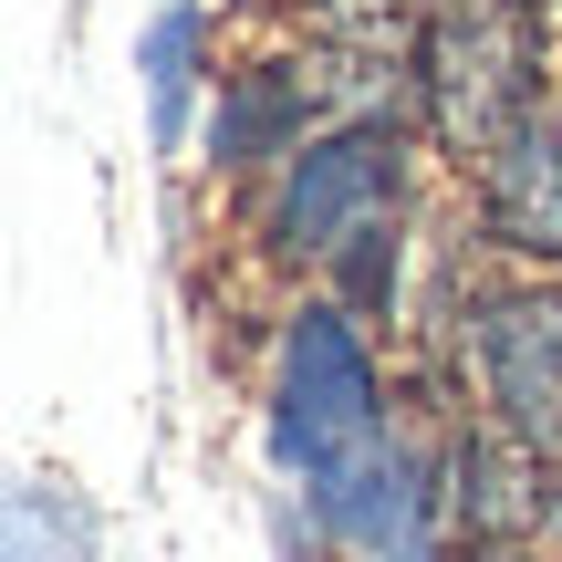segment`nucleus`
<instances>
[{"label": "nucleus", "mask_w": 562, "mask_h": 562, "mask_svg": "<svg viewBox=\"0 0 562 562\" xmlns=\"http://www.w3.org/2000/svg\"><path fill=\"white\" fill-rule=\"evenodd\" d=\"M459 240L501 271L562 281V94L531 104L490 157L459 167Z\"/></svg>", "instance_id": "0eeeda50"}, {"label": "nucleus", "mask_w": 562, "mask_h": 562, "mask_svg": "<svg viewBox=\"0 0 562 562\" xmlns=\"http://www.w3.org/2000/svg\"><path fill=\"white\" fill-rule=\"evenodd\" d=\"M438 167L417 104H364V115H334L302 157H281L261 188L240 199V240L250 261L292 292H313L364 229H396L417 220V188Z\"/></svg>", "instance_id": "f257e3e1"}, {"label": "nucleus", "mask_w": 562, "mask_h": 562, "mask_svg": "<svg viewBox=\"0 0 562 562\" xmlns=\"http://www.w3.org/2000/svg\"><path fill=\"white\" fill-rule=\"evenodd\" d=\"M552 0H438L406 42V104L448 167L490 157L531 104H552Z\"/></svg>", "instance_id": "20e7f679"}, {"label": "nucleus", "mask_w": 562, "mask_h": 562, "mask_svg": "<svg viewBox=\"0 0 562 562\" xmlns=\"http://www.w3.org/2000/svg\"><path fill=\"white\" fill-rule=\"evenodd\" d=\"M427 334H448L469 375V406H480L501 438H521L531 459L562 469V281L552 271H501L469 240L427 250Z\"/></svg>", "instance_id": "7ed1b4c3"}, {"label": "nucleus", "mask_w": 562, "mask_h": 562, "mask_svg": "<svg viewBox=\"0 0 562 562\" xmlns=\"http://www.w3.org/2000/svg\"><path fill=\"white\" fill-rule=\"evenodd\" d=\"M406 417V364L396 334L344 313L334 292H281L261 334V469L313 490L355 448H375Z\"/></svg>", "instance_id": "f03ea898"}, {"label": "nucleus", "mask_w": 562, "mask_h": 562, "mask_svg": "<svg viewBox=\"0 0 562 562\" xmlns=\"http://www.w3.org/2000/svg\"><path fill=\"white\" fill-rule=\"evenodd\" d=\"M438 480H448V531H459V552L542 542V521H552V459H531V448L501 438L490 417L438 427Z\"/></svg>", "instance_id": "6e6552de"}, {"label": "nucleus", "mask_w": 562, "mask_h": 562, "mask_svg": "<svg viewBox=\"0 0 562 562\" xmlns=\"http://www.w3.org/2000/svg\"><path fill=\"white\" fill-rule=\"evenodd\" d=\"M396 11H417V21H427V11H438V0H396Z\"/></svg>", "instance_id": "4468645a"}, {"label": "nucleus", "mask_w": 562, "mask_h": 562, "mask_svg": "<svg viewBox=\"0 0 562 562\" xmlns=\"http://www.w3.org/2000/svg\"><path fill=\"white\" fill-rule=\"evenodd\" d=\"M0 562H104L94 501L63 469H21L11 501H0Z\"/></svg>", "instance_id": "9d476101"}, {"label": "nucleus", "mask_w": 562, "mask_h": 562, "mask_svg": "<svg viewBox=\"0 0 562 562\" xmlns=\"http://www.w3.org/2000/svg\"><path fill=\"white\" fill-rule=\"evenodd\" d=\"M220 11H281V0H220Z\"/></svg>", "instance_id": "ddd939ff"}, {"label": "nucleus", "mask_w": 562, "mask_h": 562, "mask_svg": "<svg viewBox=\"0 0 562 562\" xmlns=\"http://www.w3.org/2000/svg\"><path fill=\"white\" fill-rule=\"evenodd\" d=\"M136 94H146L157 157H199L209 94H220V21H209V0H157L136 21Z\"/></svg>", "instance_id": "1a4fd4ad"}, {"label": "nucleus", "mask_w": 562, "mask_h": 562, "mask_svg": "<svg viewBox=\"0 0 562 562\" xmlns=\"http://www.w3.org/2000/svg\"><path fill=\"white\" fill-rule=\"evenodd\" d=\"M334 115H344L334 63L302 32H281L271 53L220 63V94H209V125H199V178H220L229 199H250V188H261L281 157H302Z\"/></svg>", "instance_id": "423d86ee"}, {"label": "nucleus", "mask_w": 562, "mask_h": 562, "mask_svg": "<svg viewBox=\"0 0 562 562\" xmlns=\"http://www.w3.org/2000/svg\"><path fill=\"white\" fill-rule=\"evenodd\" d=\"M542 552L562 562V469H552V521H542Z\"/></svg>", "instance_id": "f8f14e48"}, {"label": "nucleus", "mask_w": 562, "mask_h": 562, "mask_svg": "<svg viewBox=\"0 0 562 562\" xmlns=\"http://www.w3.org/2000/svg\"><path fill=\"white\" fill-rule=\"evenodd\" d=\"M302 501H313V521L334 531L344 562H459L448 480H438V427H417V417H396L375 448L323 469Z\"/></svg>", "instance_id": "39448f33"}, {"label": "nucleus", "mask_w": 562, "mask_h": 562, "mask_svg": "<svg viewBox=\"0 0 562 562\" xmlns=\"http://www.w3.org/2000/svg\"><path fill=\"white\" fill-rule=\"evenodd\" d=\"M459 562H552L542 542H510V552H459Z\"/></svg>", "instance_id": "9b49d317"}]
</instances>
